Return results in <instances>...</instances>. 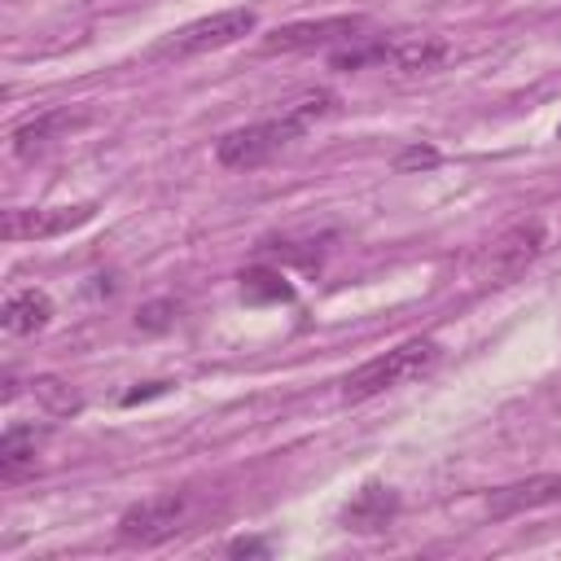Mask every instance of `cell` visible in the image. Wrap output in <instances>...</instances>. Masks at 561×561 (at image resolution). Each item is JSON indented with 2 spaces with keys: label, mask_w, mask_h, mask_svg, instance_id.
<instances>
[{
  "label": "cell",
  "mask_w": 561,
  "mask_h": 561,
  "mask_svg": "<svg viewBox=\"0 0 561 561\" xmlns=\"http://www.w3.org/2000/svg\"><path fill=\"white\" fill-rule=\"evenodd\" d=\"M184 517H188V495L184 491H162V495H149V500L131 504L118 517V535L127 543H162L175 530H184Z\"/></svg>",
  "instance_id": "5"
},
{
  "label": "cell",
  "mask_w": 561,
  "mask_h": 561,
  "mask_svg": "<svg viewBox=\"0 0 561 561\" xmlns=\"http://www.w3.org/2000/svg\"><path fill=\"white\" fill-rule=\"evenodd\" d=\"M434 162H438V149H434V145H408V149L394 158L399 171H416V167H434Z\"/></svg>",
  "instance_id": "18"
},
{
  "label": "cell",
  "mask_w": 561,
  "mask_h": 561,
  "mask_svg": "<svg viewBox=\"0 0 561 561\" xmlns=\"http://www.w3.org/2000/svg\"><path fill=\"white\" fill-rule=\"evenodd\" d=\"M241 298L245 302H289L294 285L276 267H245L241 272Z\"/></svg>",
  "instance_id": "14"
},
{
  "label": "cell",
  "mask_w": 561,
  "mask_h": 561,
  "mask_svg": "<svg viewBox=\"0 0 561 561\" xmlns=\"http://www.w3.org/2000/svg\"><path fill=\"white\" fill-rule=\"evenodd\" d=\"M39 443H44V425H9L0 434V478L4 482H18L35 469V456H39Z\"/></svg>",
  "instance_id": "12"
},
{
  "label": "cell",
  "mask_w": 561,
  "mask_h": 561,
  "mask_svg": "<svg viewBox=\"0 0 561 561\" xmlns=\"http://www.w3.org/2000/svg\"><path fill=\"white\" fill-rule=\"evenodd\" d=\"M83 118H88L83 110H44V114L26 118V123L13 127V153H18V158H35V153H44L61 131L79 127Z\"/></svg>",
  "instance_id": "10"
},
{
  "label": "cell",
  "mask_w": 561,
  "mask_h": 561,
  "mask_svg": "<svg viewBox=\"0 0 561 561\" xmlns=\"http://www.w3.org/2000/svg\"><path fill=\"white\" fill-rule=\"evenodd\" d=\"M394 513H399L394 486H386V482H364V486L351 495V504L342 508V526H346V530H359V535H373V530H386Z\"/></svg>",
  "instance_id": "9"
},
{
  "label": "cell",
  "mask_w": 561,
  "mask_h": 561,
  "mask_svg": "<svg viewBox=\"0 0 561 561\" xmlns=\"http://www.w3.org/2000/svg\"><path fill=\"white\" fill-rule=\"evenodd\" d=\"M329 66H333V70L386 66V39H377V35H355V39H346L342 48H333V53H329Z\"/></svg>",
  "instance_id": "15"
},
{
  "label": "cell",
  "mask_w": 561,
  "mask_h": 561,
  "mask_svg": "<svg viewBox=\"0 0 561 561\" xmlns=\"http://www.w3.org/2000/svg\"><path fill=\"white\" fill-rule=\"evenodd\" d=\"M552 500H561V473H535V478L495 486L486 495V513L491 517H517V513L539 508V504H552Z\"/></svg>",
  "instance_id": "8"
},
{
  "label": "cell",
  "mask_w": 561,
  "mask_h": 561,
  "mask_svg": "<svg viewBox=\"0 0 561 561\" xmlns=\"http://www.w3.org/2000/svg\"><path fill=\"white\" fill-rule=\"evenodd\" d=\"M557 131H561V127H557Z\"/></svg>",
  "instance_id": "21"
},
{
  "label": "cell",
  "mask_w": 561,
  "mask_h": 561,
  "mask_svg": "<svg viewBox=\"0 0 561 561\" xmlns=\"http://www.w3.org/2000/svg\"><path fill=\"white\" fill-rule=\"evenodd\" d=\"M337 105V96L329 88H316V92H302L298 101H289L276 118H263V123H250V127H237V131H224L215 140V158L219 167L228 171H250V167H263L267 158H276L285 145H294L320 114H329Z\"/></svg>",
  "instance_id": "1"
},
{
  "label": "cell",
  "mask_w": 561,
  "mask_h": 561,
  "mask_svg": "<svg viewBox=\"0 0 561 561\" xmlns=\"http://www.w3.org/2000/svg\"><path fill=\"white\" fill-rule=\"evenodd\" d=\"M254 26H259V13H254V9H219V13L197 18V22L180 26L175 35H167V39L158 44V57H197V53L237 44V39L250 35Z\"/></svg>",
  "instance_id": "4"
},
{
  "label": "cell",
  "mask_w": 561,
  "mask_h": 561,
  "mask_svg": "<svg viewBox=\"0 0 561 561\" xmlns=\"http://www.w3.org/2000/svg\"><path fill=\"white\" fill-rule=\"evenodd\" d=\"M228 557H267V543L263 539H232Z\"/></svg>",
  "instance_id": "20"
},
{
  "label": "cell",
  "mask_w": 561,
  "mask_h": 561,
  "mask_svg": "<svg viewBox=\"0 0 561 561\" xmlns=\"http://www.w3.org/2000/svg\"><path fill=\"white\" fill-rule=\"evenodd\" d=\"M167 386H171V381H145V386H136V390H127V394H123V403L131 408V403H140V399H153V394H167Z\"/></svg>",
  "instance_id": "19"
},
{
  "label": "cell",
  "mask_w": 561,
  "mask_h": 561,
  "mask_svg": "<svg viewBox=\"0 0 561 561\" xmlns=\"http://www.w3.org/2000/svg\"><path fill=\"white\" fill-rule=\"evenodd\" d=\"M31 390H35V399H39L53 416H75V412L83 408V399H79L61 377H35V381H31Z\"/></svg>",
  "instance_id": "16"
},
{
  "label": "cell",
  "mask_w": 561,
  "mask_h": 561,
  "mask_svg": "<svg viewBox=\"0 0 561 561\" xmlns=\"http://www.w3.org/2000/svg\"><path fill=\"white\" fill-rule=\"evenodd\" d=\"M96 215V202H79V206H39V210H4L0 237L4 241H44V237H61L70 228H83Z\"/></svg>",
  "instance_id": "7"
},
{
  "label": "cell",
  "mask_w": 561,
  "mask_h": 561,
  "mask_svg": "<svg viewBox=\"0 0 561 561\" xmlns=\"http://www.w3.org/2000/svg\"><path fill=\"white\" fill-rule=\"evenodd\" d=\"M447 57H451V48H447V39H438V35H403V39H386V66H394V70L425 75V70H438Z\"/></svg>",
  "instance_id": "11"
},
{
  "label": "cell",
  "mask_w": 561,
  "mask_h": 561,
  "mask_svg": "<svg viewBox=\"0 0 561 561\" xmlns=\"http://www.w3.org/2000/svg\"><path fill=\"white\" fill-rule=\"evenodd\" d=\"M53 320V298L44 289H13L0 307V324L4 333H39L44 324Z\"/></svg>",
  "instance_id": "13"
},
{
  "label": "cell",
  "mask_w": 561,
  "mask_h": 561,
  "mask_svg": "<svg viewBox=\"0 0 561 561\" xmlns=\"http://www.w3.org/2000/svg\"><path fill=\"white\" fill-rule=\"evenodd\" d=\"M548 245V228L543 219H517L508 224L500 237H491V245L478 254L473 272L482 285H513Z\"/></svg>",
  "instance_id": "3"
},
{
  "label": "cell",
  "mask_w": 561,
  "mask_h": 561,
  "mask_svg": "<svg viewBox=\"0 0 561 561\" xmlns=\"http://www.w3.org/2000/svg\"><path fill=\"white\" fill-rule=\"evenodd\" d=\"M438 355H443V346H438L434 337L399 342L394 351L373 355V359H364L359 368H351L346 381H342V399H346V403H364V399H373V394H381V390H394V386H403V381H412V377H425V373L438 364Z\"/></svg>",
  "instance_id": "2"
},
{
  "label": "cell",
  "mask_w": 561,
  "mask_h": 561,
  "mask_svg": "<svg viewBox=\"0 0 561 561\" xmlns=\"http://www.w3.org/2000/svg\"><path fill=\"white\" fill-rule=\"evenodd\" d=\"M175 316H180V307H175L171 298H158V302H145V307L136 311V324L149 329V333H158V329H167Z\"/></svg>",
  "instance_id": "17"
},
{
  "label": "cell",
  "mask_w": 561,
  "mask_h": 561,
  "mask_svg": "<svg viewBox=\"0 0 561 561\" xmlns=\"http://www.w3.org/2000/svg\"><path fill=\"white\" fill-rule=\"evenodd\" d=\"M368 22L355 18V13H342V18H316V22H289V26H276L267 39H263V53H307V48H329V44H346L364 31Z\"/></svg>",
  "instance_id": "6"
}]
</instances>
